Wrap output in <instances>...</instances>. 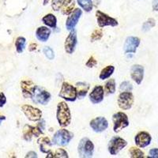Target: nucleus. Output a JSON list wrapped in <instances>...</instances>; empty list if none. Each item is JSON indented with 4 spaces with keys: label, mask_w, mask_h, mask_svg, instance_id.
<instances>
[{
    "label": "nucleus",
    "mask_w": 158,
    "mask_h": 158,
    "mask_svg": "<svg viewBox=\"0 0 158 158\" xmlns=\"http://www.w3.org/2000/svg\"><path fill=\"white\" fill-rule=\"evenodd\" d=\"M57 120L62 127L69 126L71 121V113L67 103L59 102L57 106Z\"/></svg>",
    "instance_id": "nucleus-1"
},
{
    "label": "nucleus",
    "mask_w": 158,
    "mask_h": 158,
    "mask_svg": "<svg viewBox=\"0 0 158 158\" xmlns=\"http://www.w3.org/2000/svg\"><path fill=\"white\" fill-rule=\"evenodd\" d=\"M73 138V134L67 130L62 129L56 132L52 138V144L57 146H65L68 145Z\"/></svg>",
    "instance_id": "nucleus-2"
},
{
    "label": "nucleus",
    "mask_w": 158,
    "mask_h": 158,
    "mask_svg": "<svg viewBox=\"0 0 158 158\" xmlns=\"http://www.w3.org/2000/svg\"><path fill=\"white\" fill-rule=\"evenodd\" d=\"M77 151L81 157H91L94 151V143L89 138H82L78 144Z\"/></svg>",
    "instance_id": "nucleus-3"
},
{
    "label": "nucleus",
    "mask_w": 158,
    "mask_h": 158,
    "mask_svg": "<svg viewBox=\"0 0 158 158\" xmlns=\"http://www.w3.org/2000/svg\"><path fill=\"white\" fill-rule=\"evenodd\" d=\"M59 97L64 99L67 101H74L77 98V90L76 87L73 86L68 82H63L62 88L59 94Z\"/></svg>",
    "instance_id": "nucleus-4"
},
{
    "label": "nucleus",
    "mask_w": 158,
    "mask_h": 158,
    "mask_svg": "<svg viewBox=\"0 0 158 158\" xmlns=\"http://www.w3.org/2000/svg\"><path fill=\"white\" fill-rule=\"evenodd\" d=\"M112 119H113L114 123L113 130L115 133H118L121 130L124 129L129 125L127 115L123 112H117V113L114 114L112 116Z\"/></svg>",
    "instance_id": "nucleus-5"
},
{
    "label": "nucleus",
    "mask_w": 158,
    "mask_h": 158,
    "mask_svg": "<svg viewBox=\"0 0 158 158\" xmlns=\"http://www.w3.org/2000/svg\"><path fill=\"white\" fill-rule=\"evenodd\" d=\"M134 96L131 92H122L118 98V107L121 109L128 110L132 107L134 104Z\"/></svg>",
    "instance_id": "nucleus-6"
},
{
    "label": "nucleus",
    "mask_w": 158,
    "mask_h": 158,
    "mask_svg": "<svg viewBox=\"0 0 158 158\" xmlns=\"http://www.w3.org/2000/svg\"><path fill=\"white\" fill-rule=\"evenodd\" d=\"M96 17L97 19V24L101 28L105 27V26H117L118 22L115 18L108 16V15L97 10L96 13Z\"/></svg>",
    "instance_id": "nucleus-7"
},
{
    "label": "nucleus",
    "mask_w": 158,
    "mask_h": 158,
    "mask_svg": "<svg viewBox=\"0 0 158 158\" xmlns=\"http://www.w3.org/2000/svg\"><path fill=\"white\" fill-rule=\"evenodd\" d=\"M22 110L29 120L36 122L41 118L42 111L38 108H34L29 104H24L22 106Z\"/></svg>",
    "instance_id": "nucleus-8"
},
{
    "label": "nucleus",
    "mask_w": 158,
    "mask_h": 158,
    "mask_svg": "<svg viewBox=\"0 0 158 158\" xmlns=\"http://www.w3.org/2000/svg\"><path fill=\"white\" fill-rule=\"evenodd\" d=\"M127 145V142L119 137H114L108 144V151L111 155H116Z\"/></svg>",
    "instance_id": "nucleus-9"
},
{
    "label": "nucleus",
    "mask_w": 158,
    "mask_h": 158,
    "mask_svg": "<svg viewBox=\"0 0 158 158\" xmlns=\"http://www.w3.org/2000/svg\"><path fill=\"white\" fill-rule=\"evenodd\" d=\"M81 15H82V11H81V9H79V8L74 9V10L72 11L70 16L67 18V22H66V27H67V30H74L76 25L78 22L79 19L81 18Z\"/></svg>",
    "instance_id": "nucleus-10"
},
{
    "label": "nucleus",
    "mask_w": 158,
    "mask_h": 158,
    "mask_svg": "<svg viewBox=\"0 0 158 158\" xmlns=\"http://www.w3.org/2000/svg\"><path fill=\"white\" fill-rule=\"evenodd\" d=\"M51 99V94L46 90H44L40 88L36 87V92L32 97V100L35 103L45 105L49 102Z\"/></svg>",
    "instance_id": "nucleus-11"
},
{
    "label": "nucleus",
    "mask_w": 158,
    "mask_h": 158,
    "mask_svg": "<svg viewBox=\"0 0 158 158\" xmlns=\"http://www.w3.org/2000/svg\"><path fill=\"white\" fill-rule=\"evenodd\" d=\"M90 127L95 132H103L108 128V123L104 117H97L92 119L89 123Z\"/></svg>",
    "instance_id": "nucleus-12"
},
{
    "label": "nucleus",
    "mask_w": 158,
    "mask_h": 158,
    "mask_svg": "<svg viewBox=\"0 0 158 158\" xmlns=\"http://www.w3.org/2000/svg\"><path fill=\"white\" fill-rule=\"evenodd\" d=\"M77 43V33H76V31L74 29V30H72L71 32H70V33L68 35V36H67L66 40H65V51H66L68 54H72V53L74 52V50H75Z\"/></svg>",
    "instance_id": "nucleus-13"
},
{
    "label": "nucleus",
    "mask_w": 158,
    "mask_h": 158,
    "mask_svg": "<svg viewBox=\"0 0 158 158\" xmlns=\"http://www.w3.org/2000/svg\"><path fill=\"white\" fill-rule=\"evenodd\" d=\"M140 44V39L136 36H129L127 38L124 44V52L126 54L135 53L137 48Z\"/></svg>",
    "instance_id": "nucleus-14"
},
{
    "label": "nucleus",
    "mask_w": 158,
    "mask_h": 158,
    "mask_svg": "<svg viewBox=\"0 0 158 158\" xmlns=\"http://www.w3.org/2000/svg\"><path fill=\"white\" fill-rule=\"evenodd\" d=\"M36 85L32 81H22L21 82L22 95L25 98H32L36 89Z\"/></svg>",
    "instance_id": "nucleus-15"
},
{
    "label": "nucleus",
    "mask_w": 158,
    "mask_h": 158,
    "mask_svg": "<svg viewBox=\"0 0 158 158\" xmlns=\"http://www.w3.org/2000/svg\"><path fill=\"white\" fill-rule=\"evenodd\" d=\"M43 134L42 129L38 125L36 127L29 126V125H25L23 129V137L25 141H31L32 136L39 137L40 135Z\"/></svg>",
    "instance_id": "nucleus-16"
},
{
    "label": "nucleus",
    "mask_w": 158,
    "mask_h": 158,
    "mask_svg": "<svg viewBox=\"0 0 158 158\" xmlns=\"http://www.w3.org/2000/svg\"><path fill=\"white\" fill-rule=\"evenodd\" d=\"M152 138L150 135L146 131H141L135 136V144L138 147L145 148L150 144Z\"/></svg>",
    "instance_id": "nucleus-17"
},
{
    "label": "nucleus",
    "mask_w": 158,
    "mask_h": 158,
    "mask_svg": "<svg viewBox=\"0 0 158 158\" xmlns=\"http://www.w3.org/2000/svg\"><path fill=\"white\" fill-rule=\"evenodd\" d=\"M131 78L138 85H140L143 80L144 67L141 65H134L131 70Z\"/></svg>",
    "instance_id": "nucleus-18"
},
{
    "label": "nucleus",
    "mask_w": 158,
    "mask_h": 158,
    "mask_svg": "<svg viewBox=\"0 0 158 158\" xmlns=\"http://www.w3.org/2000/svg\"><path fill=\"white\" fill-rule=\"evenodd\" d=\"M104 90L101 85H97L89 94V100L93 104H99L103 101Z\"/></svg>",
    "instance_id": "nucleus-19"
},
{
    "label": "nucleus",
    "mask_w": 158,
    "mask_h": 158,
    "mask_svg": "<svg viewBox=\"0 0 158 158\" xmlns=\"http://www.w3.org/2000/svg\"><path fill=\"white\" fill-rule=\"evenodd\" d=\"M51 35V30L45 26H41L36 29V36L37 40L41 42H46Z\"/></svg>",
    "instance_id": "nucleus-20"
},
{
    "label": "nucleus",
    "mask_w": 158,
    "mask_h": 158,
    "mask_svg": "<svg viewBox=\"0 0 158 158\" xmlns=\"http://www.w3.org/2000/svg\"><path fill=\"white\" fill-rule=\"evenodd\" d=\"M38 144L40 146V149L42 153H48L51 152V147L52 146V142H51L48 137H43L38 140Z\"/></svg>",
    "instance_id": "nucleus-21"
},
{
    "label": "nucleus",
    "mask_w": 158,
    "mask_h": 158,
    "mask_svg": "<svg viewBox=\"0 0 158 158\" xmlns=\"http://www.w3.org/2000/svg\"><path fill=\"white\" fill-rule=\"evenodd\" d=\"M89 89V85L85 82H77L76 84V90H77V98L82 99L86 96Z\"/></svg>",
    "instance_id": "nucleus-22"
},
{
    "label": "nucleus",
    "mask_w": 158,
    "mask_h": 158,
    "mask_svg": "<svg viewBox=\"0 0 158 158\" xmlns=\"http://www.w3.org/2000/svg\"><path fill=\"white\" fill-rule=\"evenodd\" d=\"M74 6H75L74 0H65L61 8L62 14L64 15H70L72 11L74 10Z\"/></svg>",
    "instance_id": "nucleus-23"
},
{
    "label": "nucleus",
    "mask_w": 158,
    "mask_h": 158,
    "mask_svg": "<svg viewBox=\"0 0 158 158\" xmlns=\"http://www.w3.org/2000/svg\"><path fill=\"white\" fill-rule=\"evenodd\" d=\"M42 22L44 24L49 27L52 28V29H56V25H57V19H56V16L53 15L52 14H48V15H45L43 18H42Z\"/></svg>",
    "instance_id": "nucleus-24"
},
{
    "label": "nucleus",
    "mask_w": 158,
    "mask_h": 158,
    "mask_svg": "<svg viewBox=\"0 0 158 158\" xmlns=\"http://www.w3.org/2000/svg\"><path fill=\"white\" fill-rule=\"evenodd\" d=\"M114 70H115V67L113 66H108V67H106L101 70L100 76H99L100 79L104 80V79L108 78L109 77H111V74H113Z\"/></svg>",
    "instance_id": "nucleus-25"
},
{
    "label": "nucleus",
    "mask_w": 158,
    "mask_h": 158,
    "mask_svg": "<svg viewBox=\"0 0 158 158\" xmlns=\"http://www.w3.org/2000/svg\"><path fill=\"white\" fill-rule=\"evenodd\" d=\"M25 44H26V40L25 37L19 36L17 38L16 41H15V48L18 53H22L25 50Z\"/></svg>",
    "instance_id": "nucleus-26"
},
{
    "label": "nucleus",
    "mask_w": 158,
    "mask_h": 158,
    "mask_svg": "<svg viewBox=\"0 0 158 158\" xmlns=\"http://www.w3.org/2000/svg\"><path fill=\"white\" fill-rule=\"evenodd\" d=\"M78 5L86 12H89L93 10L94 4L92 0H77Z\"/></svg>",
    "instance_id": "nucleus-27"
},
{
    "label": "nucleus",
    "mask_w": 158,
    "mask_h": 158,
    "mask_svg": "<svg viewBox=\"0 0 158 158\" xmlns=\"http://www.w3.org/2000/svg\"><path fill=\"white\" fill-rule=\"evenodd\" d=\"M48 156H47V158H49V157H53V158H57V157H63V158H67L68 157V154H67V153L66 152V151L64 150L63 149H58L56 151V152H54V153H52V152H50V153H48Z\"/></svg>",
    "instance_id": "nucleus-28"
},
{
    "label": "nucleus",
    "mask_w": 158,
    "mask_h": 158,
    "mask_svg": "<svg viewBox=\"0 0 158 158\" xmlns=\"http://www.w3.org/2000/svg\"><path fill=\"white\" fill-rule=\"evenodd\" d=\"M104 89L107 94H112L115 92V81L114 79H110L105 84Z\"/></svg>",
    "instance_id": "nucleus-29"
},
{
    "label": "nucleus",
    "mask_w": 158,
    "mask_h": 158,
    "mask_svg": "<svg viewBox=\"0 0 158 158\" xmlns=\"http://www.w3.org/2000/svg\"><path fill=\"white\" fill-rule=\"evenodd\" d=\"M129 152L131 157H133V158L144 157L143 152H142L140 149H138V148L137 147H131V149H130Z\"/></svg>",
    "instance_id": "nucleus-30"
},
{
    "label": "nucleus",
    "mask_w": 158,
    "mask_h": 158,
    "mask_svg": "<svg viewBox=\"0 0 158 158\" xmlns=\"http://www.w3.org/2000/svg\"><path fill=\"white\" fill-rule=\"evenodd\" d=\"M155 24H156L155 20L153 19V18H149L147 22H145V23L143 24V25H142V30H143L144 32H147V31H149L151 28H153V26H155Z\"/></svg>",
    "instance_id": "nucleus-31"
},
{
    "label": "nucleus",
    "mask_w": 158,
    "mask_h": 158,
    "mask_svg": "<svg viewBox=\"0 0 158 158\" xmlns=\"http://www.w3.org/2000/svg\"><path fill=\"white\" fill-rule=\"evenodd\" d=\"M103 36V32L101 29H96L93 32L91 35V40L92 42H94L96 40H101V37Z\"/></svg>",
    "instance_id": "nucleus-32"
},
{
    "label": "nucleus",
    "mask_w": 158,
    "mask_h": 158,
    "mask_svg": "<svg viewBox=\"0 0 158 158\" xmlns=\"http://www.w3.org/2000/svg\"><path fill=\"white\" fill-rule=\"evenodd\" d=\"M132 89H133V86L129 81H123L119 87V89L122 92H131Z\"/></svg>",
    "instance_id": "nucleus-33"
},
{
    "label": "nucleus",
    "mask_w": 158,
    "mask_h": 158,
    "mask_svg": "<svg viewBox=\"0 0 158 158\" xmlns=\"http://www.w3.org/2000/svg\"><path fill=\"white\" fill-rule=\"evenodd\" d=\"M65 0H52V6L55 11H58L59 10H61L62 6H63V2Z\"/></svg>",
    "instance_id": "nucleus-34"
},
{
    "label": "nucleus",
    "mask_w": 158,
    "mask_h": 158,
    "mask_svg": "<svg viewBox=\"0 0 158 158\" xmlns=\"http://www.w3.org/2000/svg\"><path fill=\"white\" fill-rule=\"evenodd\" d=\"M44 55L46 56V57L48 59H50V60H52V59H54V52H53V50H52L50 47L44 48Z\"/></svg>",
    "instance_id": "nucleus-35"
},
{
    "label": "nucleus",
    "mask_w": 158,
    "mask_h": 158,
    "mask_svg": "<svg viewBox=\"0 0 158 158\" xmlns=\"http://www.w3.org/2000/svg\"><path fill=\"white\" fill-rule=\"evenodd\" d=\"M97 64V60L94 59V56H91V57L89 59V60L87 61L86 64H85V65H86V67H90V68H91V67H94V66H96Z\"/></svg>",
    "instance_id": "nucleus-36"
},
{
    "label": "nucleus",
    "mask_w": 158,
    "mask_h": 158,
    "mask_svg": "<svg viewBox=\"0 0 158 158\" xmlns=\"http://www.w3.org/2000/svg\"><path fill=\"white\" fill-rule=\"evenodd\" d=\"M6 103V97L3 93H0V108L4 106V104Z\"/></svg>",
    "instance_id": "nucleus-37"
},
{
    "label": "nucleus",
    "mask_w": 158,
    "mask_h": 158,
    "mask_svg": "<svg viewBox=\"0 0 158 158\" xmlns=\"http://www.w3.org/2000/svg\"><path fill=\"white\" fill-rule=\"evenodd\" d=\"M149 157L158 158V149H150L149 153Z\"/></svg>",
    "instance_id": "nucleus-38"
},
{
    "label": "nucleus",
    "mask_w": 158,
    "mask_h": 158,
    "mask_svg": "<svg viewBox=\"0 0 158 158\" xmlns=\"http://www.w3.org/2000/svg\"><path fill=\"white\" fill-rule=\"evenodd\" d=\"M153 10L158 11V0H153Z\"/></svg>",
    "instance_id": "nucleus-39"
},
{
    "label": "nucleus",
    "mask_w": 158,
    "mask_h": 158,
    "mask_svg": "<svg viewBox=\"0 0 158 158\" xmlns=\"http://www.w3.org/2000/svg\"><path fill=\"white\" fill-rule=\"evenodd\" d=\"M25 157H35V158H36V157H37V155H36V153H35V152H32V151H31V152H29V153H27V155L25 156Z\"/></svg>",
    "instance_id": "nucleus-40"
},
{
    "label": "nucleus",
    "mask_w": 158,
    "mask_h": 158,
    "mask_svg": "<svg viewBox=\"0 0 158 158\" xmlns=\"http://www.w3.org/2000/svg\"><path fill=\"white\" fill-rule=\"evenodd\" d=\"M36 47H37V45H36V44H31L29 45V50L30 51V52H33V51L36 50Z\"/></svg>",
    "instance_id": "nucleus-41"
},
{
    "label": "nucleus",
    "mask_w": 158,
    "mask_h": 158,
    "mask_svg": "<svg viewBox=\"0 0 158 158\" xmlns=\"http://www.w3.org/2000/svg\"><path fill=\"white\" fill-rule=\"evenodd\" d=\"M6 117L4 115H0V123L2 122V120H5Z\"/></svg>",
    "instance_id": "nucleus-42"
},
{
    "label": "nucleus",
    "mask_w": 158,
    "mask_h": 158,
    "mask_svg": "<svg viewBox=\"0 0 158 158\" xmlns=\"http://www.w3.org/2000/svg\"><path fill=\"white\" fill-rule=\"evenodd\" d=\"M49 2V0H44V5H46L48 4V2Z\"/></svg>",
    "instance_id": "nucleus-43"
}]
</instances>
